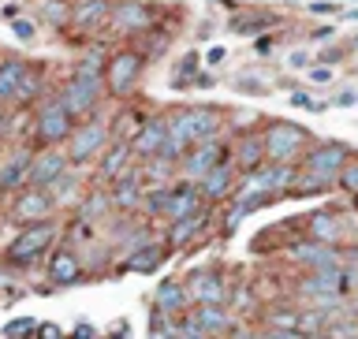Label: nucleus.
<instances>
[{
  "mask_svg": "<svg viewBox=\"0 0 358 339\" xmlns=\"http://www.w3.org/2000/svg\"><path fill=\"white\" fill-rule=\"evenodd\" d=\"M56 235H60V224L56 220H38V224H27L15 239L8 246V265L15 268H34L41 261L45 254H49V246L56 243Z\"/></svg>",
  "mask_w": 358,
  "mask_h": 339,
  "instance_id": "f257e3e1",
  "label": "nucleus"
},
{
  "mask_svg": "<svg viewBox=\"0 0 358 339\" xmlns=\"http://www.w3.org/2000/svg\"><path fill=\"white\" fill-rule=\"evenodd\" d=\"M351 287H358V273L351 265H336V268H310L306 276L295 284V295L299 298H343Z\"/></svg>",
  "mask_w": 358,
  "mask_h": 339,
  "instance_id": "f03ea898",
  "label": "nucleus"
},
{
  "mask_svg": "<svg viewBox=\"0 0 358 339\" xmlns=\"http://www.w3.org/2000/svg\"><path fill=\"white\" fill-rule=\"evenodd\" d=\"M262 134H265L268 161H276V164H302V153L310 150V131L299 127V123L273 120Z\"/></svg>",
  "mask_w": 358,
  "mask_h": 339,
  "instance_id": "7ed1b4c3",
  "label": "nucleus"
},
{
  "mask_svg": "<svg viewBox=\"0 0 358 339\" xmlns=\"http://www.w3.org/2000/svg\"><path fill=\"white\" fill-rule=\"evenodd\" d=\"M108 89H105V75H71L67 82L60 86V97L64 101V108L71 112L75 120H94V112L101 105V97H105Z\"/></svg>",
  "mask_w": 358,
  "mask_h": 339,
  "instance_id": "20e7f679",
  "label": "nucleus"
},
{
  "mask_svg": "<svg viewBox=\"0 0 358 339\" xmlns=\"http://www.w3.org/2000/svg\"><path fill=\"white\" fill-rule=\"evenodd\" d=\"M75 127H78V120L64 108L60 97L41 101L38 112H34V138H38V145H67Z\"/></svg>",
  "mask_w": 358,
  "mask_h": 339,
  "instance_id": "39448f33",
  "label": "nucleus"
},
{
  "mask_svg": "<svg viewBox=\"0 0 358 339\" xmlns=\"http://www.w3.org/2000/svg\"><path fill=\"white\" fill-rule=\"evenodd\" d=\"M108 142H112V127L105 120H86V123H78L75 134L67 138V157H71V164L75 168H86L94 157H101L108 150Z\"/></svg>",
  "mask_w": 358,
  "mask_h": 339,
  "instance_id": "423d86ee",
  "label": "nucleus"
},
{
  "mask_svg": "<svg viewBox=\"0 0 358 339\" xmlns=\"http://www.w3.org/2000/svg\"><path fill=\"white\" fill-rule=\"evenodd\" d=\"M168 123H172V134H179V138H187L190 145L198 142H209V138H220V112L217 108H179L168 116Z\"/></svg>",
  "mask_w": 358,
  "mask_h": 339,
  "instance_id": "0eeeda50",
  "label": "nucleus"
},
{
  "mask_svg": "<svg viewBox=\"0 0 358 339\" xmlns=\"http://www.w3.org/2000/svg\"><path fill=\"white\" fill-rule=\"evenodd\" d=\"M142 67H145V52H138V49L112 52L105 64V89L112 97H127L134 89V82L142 78Z\"/></svg>",
  "mask_w": 358,
  "mask_h": 339,
  "instance_id": "6e6552de",
  "label": "nucleus"
},
{
  "mask_svg": "<svg viewBox=\"0 0 358 339\" xmlns=\"http://www.w3.org/2000/svg\"><path fill=\"white\" fill-rule=\"evenodd\" d=\"M224 161H231V150H228L220 138L198 142V145H190V150L183 153V161H179V175L201 183V179H206L217 164H224Z\"/></svg>",
  "mask_w": 358,
  "mask_h": 339,
  "instance_id": "1a4fd4ad",
  "label": "nucleus"
},
{
  "mask_svg": "<svg viewBox=\"0 0 358 339\" xmlns=\"http://www.w3.org/2000/svg\"><path fill=\"white\" fill-rule=\"evenodd\" d=\"M56 212V198L49 187H22L15 190V201H11V220L15 224H38V220H49Z\"/></svg>",
  "mask_w": 358,
  "mask_h": 339,
  "instance_id": "9d476101",
  "label": "nucleus"
},
{
  "mask_svg": "<svg viewBox=\"0 0 358 339\" xmlns=\"http://www.w3.org/2000/svg\"><path fill=\"white\" fill-rule=\"evenodd\" d=\"M71 157H67L64 145H41V153H34V164H30V179L27 187H52L64 172H71Z\"/></svg>",
  "mask_w": 358,
  "mask_h": 339,
  "instance_id": "9b49d317",
  "label": "nucleus"
},
{
  "mask_svg": "<svg viewBox=\"0 0 358 339\" xmlns=\"http://www.w3.org/2000/svg\"><path fill=\"white\" fill-rule=\"evenodd\" d=\"M351 161V150L343 142H313L306 153H302V168L306 172H321V175H340L343 164Z\"/></svg>",
  "mask_w": 358,
  "mask_h": 339,
  "instance_id": "f8f14e48",
  "label": "nucleus"
},
{
  "mask_svg": "<svg viewBox=\"0 0 358 339\" xmlns=\"http://www.w3.org/2000/svg\"><path fill=\"white\" fill-rule=\"evenodd\" d=\"M209 220H213V205H209V201H201L194 212H187V217L168 220V231H164L168 250H183V246H190L201 231H206V224H209Z\"/></svg>",
  "mask_w": 358,
  "mask_h": 339,
  "instance_id": "ddd939ff",
  "label": "nucleus"
},
{
  "mask_svg": "<svg viewBox=\"0 0 358 339\" xmlns=\"http://www.w3.org/2000/svg\"><path fill=\"white\" fill-rule=\"evenodd\" d=\"M287 257L295 265H302V268H336V265H347V257L336 250L332 243H317V239L287 246Z\"/></svg>",
  "mask_w": 358,
  "mask_h": 339,
  "instance_id": "4468645a",
  "label": "nucleus"
},
{
  "mask_svg": "<svg viewBox=\"0 0 358 339\" xmlns=\"http://www.w3.org/2000/svg\"><path fill=\"white\" fill-rule=\"evenodd\" d=\"M168 131H172V123H168V116H150V120H142L138 123V131H134V153L142 157V161H150V157H157L164 150V142H168Z\"/></svg>",
  "mask_w": 358,
  "mask_h": 339,
  "instance_id": "2eb2a0df",
  "label": "nucleus"
},
{
  "mask_svg": "<svg viewBox=\"0 0 358 339\" xmlns=\"http://www.w3.org/2000/svg\"><path fill=\"white\" fill-rule=\"evenodd\" d=\"M231 161L239 168V175H250L257 168L268 164V153H265V134L254 131V134H243V138H235L231 145Z\"/></svg>",
  "mask_w": 358,
  "mask_h": 339,
  "instance_id": "dca6fc26",
  "label": "nucleus"
},
{
  "mask_svg": "<svg viewBox=\"0 0 358 339\" xmlns=\"http://www.w3.org/2000/svg\"><path fill=\"white\" fill-rule=\"evenodd\" d=\"M190 291H187V280H161L153 291V310L168 313V317H183L190 313Z\"/></svg>",
  "mask_w": 358,
  "mask_h": 339,
  "instance_id": "f3484780",
  "label": "nucleus"
},
{
  "mask_svg": "<svg viewBox=\"0 0 358 339\" xmlns=\"http://www.w3.org/2000/svg\"><path fill=\"white\" fill-rule=\"evenodd\" d=\"M134 145L131 138H116V142H108V150L101 153V161H97V175L105 179V183H112V179H120V175H127L131 172V161H134Z\"/></svg>",
  "mask_w": 358,
  "mask_h": 339,
  "instance_id": "a211bd4d",
  "label": "nucleus"
},
{
  "mask_svg": "<svg viewBox=\"0 0 358 339\" xmlns=\"http://www.w3.org/2000/svg\"><path fill=\"white\" fill-rule=\"evenodd\" d=\"M108 198H112V209H120V212L142 209L145 190H142V172H138V168H131L127 175L112 179V183H108Z\"/></svg>",
  "mask_w": 358,
  "mask_h": 339,
  "instance_id": "6ab92c4d",
  "label": "nucleus"
},
{
  "mask_svg": "<svg viewBox=\"0 0 358 339\" xmlns=\"http://www.w3.org/2000/svg\"><path fill=\"white\" fill-rule=\"evenodd\" d=\"M187 291H190V302L194 306H206V302H224L228 291H224V276L217 268H201V273H190L187 276Z\"/></svg>",
  "mask_w": 358,
  "mask_h": 339,
  "instance_id": "aec40b11",
  "label": "nucleus"
},
{
  "mask_svg": "<svg viewBox=\"0 0 358 339\" xmlns=\"http://www.w3.org/2000/svg\"><path fill=\"white\" fill-rule=\"evenodd\" d=\"M235 172H239V168H235V161H224V164H217L213 168V172L201 179V198L209 201V205H220V201H228L231 194H235Z\"/></svg>",
  "mask_w": 358,
  "mask_h": 339,
  "instance_id": "412c9836",
  "label": "nucleus"
},
{
  "mask_svg": "<svg viewBox=\"0 0 358 339\" xmlns=\"http://www.w3.org/2000/svg\"><path fill=\"white\" fill-rule=\"evenodd\" d=\"M30 164H34V150L19 145L8 161H0V190H22L30 179Z\"/></svg>",
  "mask_w": 358,
  "mask_h": 339,
  "instance_id": "4be33fe9",
  "label": "nucleus"
},
{
  "mask_svg": "<svg viewBox=\"0 0 358 339\" xmlns=\"http://www.w3.org/2000/svg\"><path fill=\"white\" fill-rule=\"evenodd\" d=\"M27 75H30L27 60H19V56H4V60H0V105H15Z\"/></svg>",
  "mask_w": 358,
  "mask_h": 339,
  "instance_id": "5701e85b",
  "label": "nucleus"
},
{
  "mask_svg": "<svg viewBox=\"0 0 358 339\" xmlns=\"http://www.w3.org/2000/svg\"><path fill=\"white\" fill-rule=\"evenodd\" d=\"M112 27L123 30V34H138V30H150L153 27V11L138 4V0H123V4L112 8Z\"/></svg>",
  "mask_w": 358,
  "mask_h": 339,
  "instance_id": "b1692460",
  "label": "nucleus"
},
{
  "mask_svg": "<svg viewBox=\"0 0 358 339\" xmlns=\"http://www.w3.org/2000/svg\"><path fill=\"white\" fill-rule=\"evenodd\" d=\"M190 317L198 321L201 332L209 336H224V332H235V321L231 313L224 310V302H206V306H190Z\"/></svg>",
  "mask_w": 358,
  "mask_h": 339,
  "instance_id": "393cba45",
  "label": "nucleus"
},
{
  "mask_svg": "<svg viewBox=\"0 0 358 339\" xmlns=\"http://www.w3.org/2000/svg\"><path fill=\"white\" fill-rule=\"evenodd\" d=\"M49 280L56 287L83 284V261H78L71 250H52V257H49Z\"/></svg>",
  "mask_w": 358,
  "mask_h": 339,
  "instance_id": "a878e982",
  "label": "nucleus"
},
{
  "mask_svg": "<svg viewBox=\"0 0 358 339\" xmlns=\"http://www.w3.org/2000/svg\"><path fill=\"white\" fill-rule=\"evenodd\" d=\"M164 257H168V243H145L142 250H134L123 257V273H157V268L164 265Z\"/></svg>",
  "mask_w": 358,
  "mask_h": 339,
  "instance_id": "bb28decb",
  "label": "nucleus"
},
{
  "mask_svg": "<svg viewBox=\"0 0 358 339\" xmlns=\"http://www.w3.org/2000/svg\"><path fill=\"white\" fill-rule=\"evenodd\" d=\"M105 19H112V4H108V0H75L71 22L78 30H97Z\"/></svg>",
  "mask_w": 358,
  "mask_h": 339,
  "instance_id": "cd10ccee",
  "label": "nucleus"
},
{
  "mask_svg": "<svg viewBox=\"0 0 358 339\" xmlns=\"http://www.w3.org/2000/svg\"><path fill=\"white\" fill-rule=\"evenodd\" d=\"M306 231H310V239H317V243H340V235H343V217H336V212H313L310 224H306Z\"/></svg>",
  "mask_w": 358,
  "mask_h": 339,
  "instance_id": "c85d7f7f",
  "label": "nucleus"
},
{
  "mask_svg": "<svg viewBox=\"0 0 358 339\" xmlns=\"http://www.w3.org/2000/svg\"><path fill=\"white\" fill-rule=\"evenodd\" d=\"M329 190H336V179L332 175H321V172H306V168H299V179L295 187H291V194H329Z\"/></svg>",
  "mask_w": 358,
  "mask_h": 339,
  "instance_id": "c756f323",
  "label": "nucleus"
},
{
  "mask_svg": "<svg viewBox=\"0 0 358 339\" xmlns=\"http://www.w3.org/2000/svg\"><path fill=\"white\" fill-rule=\"evenodd\" d=\"M172 187H176V183H150V190H145V198H142V209L150 212V217L164 220L168 201H172Z\"/></svg>",
  "mask_w": 358,
  "mask_h": 339,
  "instance_id": "7c9ffc66",
  "label": "nucleus"
},
{
  "mask_svg": "<svg viewBox=\"0 0 358 339\" xmlns=\"http://www.w3.org/2000/svg\"><path fill=\"white\" fill-rule=\"evenodd\" d=\"M276 22V15H235L228 27H231V34H262V30H268Z\"/></svg>",
  "mask_w": 358,
  "mask_h": 339,
  "instance_id": "2f4dec72",
  "label": "nucleus"
},
{
  "mask_svg": "<svg viewBox=\"0 0 358 339\" xmlns=\"http://www.w3.org/2000/svg\"><path fill=\"white\" fill-rule=\"evenodd\" d=\"M108 209H112L108 190H94L90 198H83V217H78V220H97V217H105Z\"/></svg>",
  "mask_w": 358,
  "mask_h": 339,
  "instance_id": "473e14b6",
  "label": "nucleus"
},
{
  "mask_svg": "<svg viewBox=\"0 0 358 339\" xmlns=\"http://www.w3.org/2000/svg\"><path fill=\"white\" fill-rule=\"evenodd\" d=\"M38 336V321L34 317H11L4 324V332H0V339H34Z\"/></svg>",
  "mask_w": 358,
  "mask_h": 339,
  "instance_id": "72a5a7b5",
  "label": "nucleus"
},
{
  "mask_svg": "<svg viewBox=\"0 0 358 339\" xmlns=\"http://www.w3.org/2000/svg\"><path fill=\"white\" fill-rule=\"evenodd\" d=\"M268 329H299L302 332V310L276 306L273 313H268Z\"/></svg>",
  "mask_w": 358,
  "mask_h": 339,
  "instance_id": "f704fd0d",
  "label": "nucleus"
},
{
  "mask_svg": "<svg viewBox=\"0 0 358 339\" xmlns=\"http://www.w3.org/2000/svg\"><path fill=\"white\" fill-rule=\"evenodd\" d=\"M235 89H239V94H268L273 82H262L254 71H239V75H235Z\"/></svg>",
  "mask_w": 358,
  "mask_h": 339,
  "instance_id": "c9c22d12",
  "label": "nucleus"
},
{
  "mask_svg": "<svg viewBox=\"0 0 358 339\" xmlns=\"http://www.w3.org/2000/svg\"><path fill=\"white\" fill-rule=\"evenodd\" d=\"M336 187H340V190H347L351 198L358 194V157H351V161L343 164V172L336 175Z\"/></svg>",
  "mask_w": 358,
  "mask_h": 339,
  "instance_id": "e433bc0d",
  "label": "nucleus"
},
{
  "mask_svg": "<svg viewBox=\"0 0 358 339\" xmlns=\"http://www.w3.org/2000/svg\"><path fill=\"white\" fill-rule=\"evenodd\" d=\"M324 339H358V321L347 317V321H332L324 329Z\"/></svg>",
  "mask_w": 358,
  "mask_h": 339,
  "instance_id": "4c0bfd02",
  "label": "nucleus"
},
{
  "mask_svg": "<svg viewBox=\"0 0 358 339\" xmlns=\"http://www.w3.org/2000/svg\"><path fill=\"white\" fill-rule=\"evenodd\" d=\"M71 8L75 4H67V0H45V19L56 22V27H60V22H71Z\"/></svg>",
  "mask_w": 358,
  "mask_h": 339,
  "instance_id": "58836bf2",
  "label": "nucleus"
},
{
  "mask_svg": "<svg viewBox=\"0 0 358 339\" xmlns=\"http://www.w3.org/2000/svg\"><path fill=\"white\" fill-rule=\"evenodd\" d=\"M41 94V78H38V71L30 67V75H27V82H22V89H19V97H15V105H30L34 97Z\"/></svg>",
  "mask_w": 358,
  "mask_h": 339,
  "instance_id": "ea45409f",
  "label": "nucleus"
},
{
  "mask_svg": "<svg viewBox=\"0 0 358 339\" xmlns=\"http://www.w3.org/2000/svg\"><path fill=\"white\" fill-rule=\"evenodd\" d=\"M291 105H295V108H306V112H324V108H329L324 101H317L313 94H306V89H291Z\"/></svg>",
  "mask_w": 358,
  "mask_h": 339,
  "instance_id": "a19ab883",
  "label": "nucleus"
},
{
  "mask_svg": "<svg viewBox=\"0 0 358 339\" xmlns=\"http://www.w3.org/2000/svg\"><path fill=\"white\" fill-rule=\"evenodd\" d=\"M347 56H351V45H329V49H321V52H317V60L332 67V64H343Z\"/></svg>",
  "mask_w": 358,
  "mask_h": 339,
  "instance_id": "79ce46f5",
  "label": "nucleus"
},
{
  "mask_svg": "<svg viewBox=\"0 0 358 339\" xmlns=\"http://www.w3.org/2000/svg\"><path fill=\"white\" fill-rule=\"evenodd\" d=\"M306 71H310V82H317V86L332 82V67H329V64H321V60H317V64H310Z\"/></svg>",
  "mask_w": 358,
  "mask_h": 339,
  "instance_id": "37998d69",
  "label": "nucleus"
},
{
  "mask_svg": "<svg viewBox=\"0 0 358 339\" xmlns=\"http://www.w3.org/2000/svg\"><path fill=\"white\" fill-rule=\"evenodd\" d=\"M11 30H15L19 41H34V34H38V27L30 19H11Z\"/></svg>",
  "mask_w": 358,
  "mask_h": 339,
  "instance_id": "c03bdc74",
  "label": "nucleus"
},
{
  "mask_svg": "<svg viewBox=\"0 0 358 339\" xmlns=\"http://www.w3.org/2000/svg\"><path fill=\"white\" fill-rule=\"evenodd\" d=\"M198 64H201L198 52H183V60H179V75H183V78H194V75H198Z\"/></svg>",
  "mask_w": 358,
  "mask_h": 339,
  "instance_id": "a18cd8bd",
  "label": "nucleus"
},
{
  "mask_svg": "<svg viewBox=\"0 0 358 339\" xmlns=\"http://www.w3.org/2000/svg\"><path fill=\"white\" fill-rule=\"evenodd\" d=\"M262 339H310V336L299 332V329H265Z\"/></svg>",
  "mask_w": 358,
  "mask_h": 339,
  "instance_id": "49530a36",
  "label": "nucleus"
},
{
  "mask_svg": "<svg viewBox=\"0 0 358 339\" xmlns=\"http://www.w3.org/2000/svg\"><path fill=\"white\" fill-rule=\"evenodd\" d=\"M306 11L310 15H340V4H332V0H313Z\"/></svg>",
  "mask_w": 358,
  "mask_h": 339,
  "instance_id": "de8ad7c7",
  "label": "nucleus"
},
{
  "mask_svg": "<svg viewBox=\"0 0 358 339\" xmlns=\"http://www.w3.org/2000/svg\"><path fill=\"white\" fill-rule=\"evenodd\" d=\"M34 339H71V336L60 332V324H38V336Z\"/></svg>",
  "mask_w": 358,
  "mask_h": 339,
  "instance_id": "09e8293b",
  "label": "nucleus"
},
{
  "mask_svg": "<svg viewBox=\"0 0 358 339\" xmlns=\"http://www.w3.org/2000/svg\"><path fill=\"white\" fill-rule=\"evenodd\" d=\"M71 339H101V332L94 329V324L78 321V324H75V332H71Z\"/></svg>",
  "mask_w": 358,
  "mask_h": 339,
  "instance_id": "8fccbe9b",
  "label": "nucleus"
},
{
  "mask_svg": "<svg viewBox=\"0 0 358 339\" xmlns=\"http://www.w3.org/2000/svg\"><path fill=\"white\" fill-rule=\"evenodd\" d=\"M273 49H276V45H273V38H268V34H262V38L254 41V52H257V56H273Z\"/></svg>",
  "mask_w": 358,
  "mask_h": 339,
  "instance_id": "3c124183",
  "label": "nucleus"
},
{
  "mask_svg": "<svg viewBox=\"0 0 358 339\" xmlns=\"http://www.w3.org/2000/svg\"><path fill=\"white\" fill-rule=\"evenodd\" d=\"M332 105H340V108H351V105H358V94H355V89H343L340 97H332Z\"/></svg>",
  "mask_w": 358,
  "mask_h": 339,
  "instance_id": "603ef678",
  "label": "nucleus"
},
{
  "mask_svg": "<svg viewBox=\"0 0 358 339\" xmlns=\"http://www.w3.org/2000/svg\"><path fill=\"white\" fill-rule=\"evenodd\" d=\"M291 67H299V71H302V67H310V52L295 49V52H291Z\"/></svg>",
  "mask_w": 358,
  "mask_h": 339,
  "instance_id": "864d4df0",
  "label": "nucleus"
},
{
  "mask_svg": "<svg viewBox=\"0 0 358 339\" xmlns=\"http://www.w3.org/2000/svg\"><path fill=\"white\" fill-rule=\"evenodd\" d=\"M8 131H11V123H8V116H4V108H0V142L8 138Z\"/></svg>",
  "mask_w": 358,
  "mask_h": 339,
  "instance_id": "5fc2aeb1",
  "label": "nucleus"
},
{
  "mask_svg": "<svg viewBox=\"0 0 358 339\" xmlns=\"http://www.w3.org/2000/svg\"><path fill=\"white\" fill-rule=\"evenodd\" d=\"M112 339H131V324H127V321H123V324H120V329H116V332H112Z\"/></svg>",
  "mask_w": 358,
  "mask_h": 339,
  "instance_id": "6e6d98bb",
  "label": "nucleus"
},
{
  "mask_svg": "<svg viewBox=\"0 0 358 339\" xmlns=\"http://www.w3.org/2000/svg\"><path fill=\"white\" fill-rule=\"evenodd\" d=\"M213 82H217L213 75H194V86H201V89H206V86H213Z\"/></svg>",
  "mask_w": 358,
  "mask_h": 339,
  "instance_id": "4d7b16f0",
  "label": "nucleus"
},
{
  "mask_svg": "<svg viewBox=\"0 0 358 339\" xmlns=\"http://www.w3.org/2000/svg\"><path fill=\"white\" fill-rule=\"evenodd\" d=\"M206 60H209V64H220V60H224V49H209Z\"/></svg>",
  "mask_w": 358,
  "mask_h": 339,
  "instance_id": "13d9d810",
  "label": "nucleus"
},
{
  "mask_svg": "<svg viewBox=\"0 0 358 339\" xmlns=\"http://www.w3.org/2000/svg\"><path fill=\"white\" fill-rule=\"evenodd\" d=\"M235 339H262V336H254L250 329H235Z\"/></svg>",
  "mask_w": 358,
  "mask_h": 339,
  "instance_id": "bf43d9fd",
  "label": "nucleus"
},
{
  "mask_svg": "<svg viewBox=\"0 0 358 339\" xmlns=\"http://www.w3.org/2000/svg\"><path fill=\"white\" fill-rule=\"evenodd\" d=\"M343 19H358V8H351V11H340Z\"/></svg>",
  "mask_w": 358,
  "mask_h": 339,
  "instance_id": "052dcab7",
  "label": "nucleus"
},
{
  "mask_svg": "<svg viewBox=\"0 0 358 339\" xmlns=\"http://www.w3.org/2000/svg\"><path fill=\"white\" fill-rule=\"evenodd\" d=\"M351 52H358V34H355V38H351Z\"/></svg>",
  "mask_w": 358,
  "mask_h": 339,
  "instance_id": "680f3d73",
  "label": "nucleus"
},
{
  "mask_svg": "<svg viewBox=\"0 0 358 339\" xmlns=\"http://www.w3.org/2000/svg\"><path fill=\"white\" fill-rule=\"evenodd\" d=\"M187 339H217V336H187Z\"/></svg>",
  "mask_w": 358,
  "mask_h": 339,
  "instance_id": "e2e57ef3",
  "label": "nucleus"
},
{
  "mask_svg": "<svg viewBox=\"0 0 358 339\" xmlns=\"http://www.w3.org/2000/svg\"><path fill=\"white\" fill-rule=\"evenodd\" d=\"M355 209H358V194H355Z\"/></svg>",
  "mask_w": 358,
  "mask_h": 339,
  "instance_id": "0e129e2a",
  "label": "nucleus"
},
{
  "mask_svg": "<svg viewBox=\"0 0 358 339\" xmlns=\"http://www.w3.org/2000/svg\"><path fill=\"white\" fill-rule=\"evenodd\" d=\"M355 4H358V0H355Z\"/></svg>",
  "mask_w": 358,
  "mask_h": 339,
  "instance_id": "69168bd1",
  "label": "nucleus"
}]
</instances>
